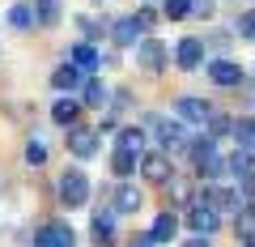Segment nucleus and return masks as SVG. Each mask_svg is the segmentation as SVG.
I'll return each mask as SVG.
<instances>
[{"mask_svg": "<svg viewBox=\"0 0 255 247\" xmlns=\"http://www.w3.org/2000/svg\"><path fill=\"white\" fill-rule=\"evenodd\" d=\"M55 188H60L55 196H60V205H64L68 213L81 209V205H90V179H85V171H77V166H73V171H64Z\"/></svg>", "mask_w": 255, "mask_h": 247, "instance_id": "1", "label": "nucleus"}, {"mask_svg": "<svg viewBox=\"0 0 255 247\" xmlns=\"http://www.w3.org/2000/svg\"><path fill=\"white\" fill-rule=\"evenodd\" d=\"M191 166H196V175H200V179H217V175L226 171V158L213 149L209 137H200V141H191Z\"/></svg>", "mask_w": 255, "mask_h": 247, "instance_id": "2", "label": "nucleus"}, {"mask_svg": "<svg viewBox=\"0 0 255 247\" xmlns=\"http://www.w3.org/2000/svg\"><path fill=\"white\" fill-rule=\"evenodd\" d=\"M200 205H209L217 218H238V209H243V196L234 192V188H221V183H209L200 192Z\"/></svg>", "mask_w": 255, "mask_h": 247, "instance_id": "3", "label": "nucleus"}, {"mask_svg": "<svg viewBox=\"0 0 255 247\" xmlns=\"http://www.w3.org/2000/svg\"><path fill=\"white\" fill-rule=\"evenodd\" d=\"M140 179L145 183H170V175H174V162H170V154H140Z\"/></svg>", "mask_w": 255, "mask_h": 247, "instance_id": "4", "label": "nucleus"}, {"mask_svg": "<svg viewBox=\"0 0 255 247\" xmlns=\"http://www.w3.org/2000/svg\"><path fill=\"white\" fill-rule=\"evenodd\" d=\"M98 145H102V137H98V128H68V154L73 158H94L98 154Z\"/></svg>", "mask_w": 255, "mask_h": 247, "instance_id": "5", "label": "nucleus"}, {"mask_svg": "<svg viewBox=\"0 0 255 247\" xmlns=\"http://www.w3.org/2000/svg\"><path fill=\"white\" fill-rule=\"evenodd\" d=\"M73 243H77V235H73L68 222H47L34 235V247H73Z\"/></svg>", "mask_w": 255, "mask_h": 247, "instance_id": "6", "label": "nucleus"}, {"mask_svg": "<svg viewBox=\"0 0 255 247\" xmlns=\"http://www.w3.org/2000/svg\"><path fill=\"white\" fill-rule=\"evenodd\" d=\"M174 115H179L183 124H200V128H204V124H209V115H213V107H209L204 98H191V94H187V98L174 102Z\"/></svg>", "mask_w": 255, "mask_h": 247, "instance_id": "7", "label": "nucleus"}, {"mask_svg": "<svg viewBox=\"0 0 255 247\" xmlns=\"http://www.w3.org/2000/svg\"><path fill=\"white\" fill-rule=\"evenodd\" d=\"M149 128H153V137L162 141V154H170V149H179V145H183V124H170V119L149 115Z\"/></svg>", "mask_w": 255, "mask_h": 247, "instance_id": "8", "label": "nucleus"}, {"mask_svg": "<svg viewBox=\"0 0 255 247\" xmlns=\"http://www.w3.org/2000/svg\"><path fill=\"white\" fill-rule=\"evenodd\" d=\"M187 226L196 230V235H204V239H209L213 230H221V218L209 209V205H200V201H196V205L187 209Z\"/></svg>", "mask_w": 255, "mask_h": 247, "instance_id": "9", "label": "nucleus"}, {"mask_svg": "<svg viewBox=\"0 0 255 247\" xmlns=\"http://www.w3.org/2000/svg\"><path fill=\"white\" fill-rule=\"evenodd\" d=\"M200 60H204V43H200V38H191V34L179 38V47H174V64L191 73V68H200Z\"/></svg>", "mask_w": 255, "mask_h": 247, "instance_id": "10", "label": "nucleus"}, {"mask_svg": "<svg viewBox=\"0 0 255 247\" xmlns=\"http://www.w3.org/2000/svg\"><path fill=\"white\" fill-rule=\"evenodd\" d=\"M98 60H102V51L94 43H73V47H68V64H73L77 73H94Z\"/></svg>", "mask_w": 255, "mask_h": 247, "instance_id": "11", "label": "nucleus"}, {"mask_svg": "<svg viewBox=\"0 0 255 247\" xmlns=\"http://www.w3.org/2000/svg\"><path fill=\"white\" fill-rule=\"evenodd\" d=\"M136 60H140V68L157 73V68L166 64V47L157 43V38H140V43H136Z\"/></svg>", "mask_w": 255, "mask_h": 247, "instance_id": "12", "label": "nucleus"}, {"mask_svg": "<svg viewBox=\"0 0 255 247\" xmlns=\"http://www.w3.org/2000/svg\"><path fill=\"white\" fill-rule=\"evenodd\" d=\"M140 34H145V30L136 26V17H115V21H111V38H115L119 47H136Z\"/></svg>", "mask_w": 255, "mask_h": 247, "instance_id": "13", "label": "nucleus"}, {"mask_svg": "<svg viewBox=\"0 0 255 247\" xmlns=\"http://www.w3.org/2000/svg\"><path fill=\"white\" fill-rule=\"evenodd\" d=\"M90 239H94L98 247H111V239H115V209H98V213H94Z\"/></svg>", "mask_w": 255, "mask_h": 247, "instance_id": "14", "label": "nucleus"}, {"mask_svg": "<svg viewBox=\"0 0 255 247\" xmlns=\"http://www.w3.org/2000/svg\"><path fill=\"white\" fill-rule=\"evenodd\" d=\"M77 115H81V102L77 98H55L51 102V119L60 128H77Z\"/></svg>", "mask_w": 255, "mask_h": 247, "instance_id": "15", "label": "nucleus"}, {"mask_svg": "<svg viewBox=\"0 0 255 247\" xmlns=\"http://www.w3.org/2000/svg\"><path fill=\"white\" fill-rule=\"evenodd\" d=\"M140 149H145V132H140V128H119L115 132V154L140 158Z\"/></svg>", "mask_w": 255, "mask_h": 247, "instance_id": "16", "label": "nucleus"}, {"mask_svg": "<svg viewBox=\"0 0 255 247\" xmlns=\"http://www.w3.org/2000/svg\"><path fill=\"white\" fill-rule=\"evenodd\" d=\"M209 77H213V85H238V81H243V68H238L234 60H213Z\"/></svg>", "mask_w": 255, "mask_h": 247, "instance_id": "17", "label": "nucleus"}, {"mask_svg": "<svg viewBox=\"0 0 255 247\" xmlns=\"http://www.w3.org/2000/svg\"><path fill=\"white\" fill-rule=\"evenodd\" d=\"M111 209H115V213H136L140 209V192L132 188V183H119L115 196H111Z\"/></svg>", "mask_w": 255, "mask_h": 247, "instance_id": "18", "label": "nucleus"}, {"mask_svg": "<svg viewBox=\"0 0 255 247\" xmlns=\"http://www.w3.org/2000/svg\"><path fill=\"white\" fill-rule=\"evenodd\" d=\"M51 90H60L64 98H68L73 90H81V73H77L73 64H60V68L51 73Z\"/></svg>", "mask_w": 255, "mask_h": 247, "instance_id": "19", "label": "nucleus"}, {"mask_svg": "<svg viewBox=\"0 0 255 247\" xmlns=\"http://www.w3.org/2000/svg\"><path fill=\"white\" fill-rule=\"evenodd\" d=\"M174 235H179V218H174V213H157V222L149 226V239H153V243H170Z\"/></svg>", "mask_w": 255, "mask_h": 247, "instance_id": "20", "label": "nucleus"}, {"mask_svg": "<svg viewBox=\"0 0 255 247\" xmlns=\"http://www.w3.org/2000/svg\"><path fill=\"white\" fill-rule=\"evenodd\" d=\"M226 171H234L238 179H247V175H255V149H234L226 162Z\"/></svg>", "mask_w": 255, "mask_h": 247, "instance_id": "21", "label": "nucleus"}, {"mask_svg": "<svg viewBox=\"0 0 255 247\" xmlns=\"http://www.w3.org/2000/svg\"><path fill=\"white\" fill-rule=\"evenodd\" d=\"M64 13V0H34V21L38 26H55Z\"/></svg>", "mask_w": 255, "mask_h": 247, "instance_id": "22", "label": "nucleus"}, {"mask_svg": "<svg viewBox=\"0 0 255 247\" xmlns=\"http://www.w3.org/2000/svg\"><path fill=\"white\" fill-rule=\"evenodd\" d=\"M81 90H85L81 94V107H107V102H111V90L102 81H85Z\"/></svg>", "mask_w": 255, "mask_h": 247, "instance_id": "23", "label": "nucleus"}, {"mask_svg": "<svg viewBox=\"0 0 255 247\" xmlns=\"http://www.w3.org/2000/svg\"><path fill=\"white\" fill-rule=\"evenodd\" d=\"M204 137L217 141V137H234V119L230 115H209V128H204Z\"/></svg>", "mask_w": 255, "mask_h": 247, "instance_id": "24", "label": "nucleus"}, {"mask_svg": "<svg viewBox=\"0 0 255 247\" xmlns=\"http://www.w3.org/2000/svg\"><path fill=\"white\" fill-rule=\"evenodd\" d=\"M77 26H81V43H98L102 34H107V21H94V17H77Z\"/></svg>", "mask_w": 255, "mask_h": 247, "instance_id": "25", "label": "nucleus"}, {"mask_svg": "<svg viewBox=\"0 0 255 247\" xmlns=\"http://www.w3.org/2000/svg\"><path fill=\"white\" fill-rule=\"evenodd\" d=\"M136 166H140V158H132V154H111V171H115L119 179L136 175Z\"/></svg>", "mask_w": 255, "mask_h": 247, "instance_id": "26", "label": "nucleus"}, {"mask_svg": "<svg viewBox=\"0 0 255 247\" xmlns=\"http://www.w3.org/2000/svg\"><path fill=\"white\" fill-rule=\"evenodd\" d=\"M9 26L13 30H30L34 26V9H30V4H13L9 9Z\"/></svg>", "mask_w": 255, "mask_h": 247, "instance_id": "27", "label": "nucleus"}, {"mask_svg": "<svg viewBox=\"0 0 255 247\" xmlns=\"http://www.w3.org/2000/svg\"><path fill=\"white\" fill-rule=\"evenodd\" d=\"M162 13H166L170 21H183V17L191 13V0H162Z\"/></svg>", "mask_w": 255, "mask_h": 247, "instance_id": "28", "label": "nucleus"}, {"mask_svg": "<svg viewBox=\"0 0 255 247\" xmlns=\"http://www.w3.org/2000/svg\"><path fill=\"white\" fill-rule=\"evenodd\" d=\"M47 162V145L43 141H26V166H43Z\"/></svg>", "mask_w": 255, "mask_h": 247, "instance_id": "29", "label": "nucleus"}, {"mask_svg": "<svg viewBox=\"0 0 255 247\" xmlns=\"http://www.w3.org/2000/svg\"><path fill=\"white\" fill-rule=\"evenodd\" d=\"M238 34H243V38H255V13H243V17H238Z\"/></svg>", "mask_w": 255, "mask_h": 247, "instance_id": "30", "label": "nucleus"}, {"mask_svg": "<svg viewBox=\"0 0 255 247\" xmlns=\"http://www.w3.org/2000/svg\"><path fill=\"white\" fill-rule=\"evenodd\" d=\"M136 26H140V30H153V26H157V13H153V9H140V13H136Z\"/></svg>", "mask_w": 255, "mask_h": 247, "instance_id": "31", "label": "nucleus"}, {"mask_svg": "<svg viewBox=\"0 0 255 247\" xmlns=\"http://www.w3.org/2000/svg\"><path fill=\"white\" fill-rule=\"evenodd\" d=\"M191 13L196 17H213V0H191Z\"/></svg>", "mask_w": 255, "mask_h": 247, "instance_id": "32", "label": "nucleus"}, {"mask_svg": "<svg viewBox=\"0 0 255 247\" xmlns=\"http://www.w3.org/2000/svg\"><path fill=\"white\" fill-rule=\"evenodd\" d=\"M128 247H157V243L149 239V230H145V235H132V239H128Z\"/></svg>", "mask_w": 255, "mask_h": 247, "instance_id": "33", "label": "nucleus"}, {"mask_svg": "<svg viewBox=\"0 0 255 247\" xmlns=\"http://www.w3.org/2000/svg\"><path fill=\"white\" fill-rule=\"evenodd\" d=\"M183 247H209V239H204V235H191V239H187Z\"/></svg>", "mask_w": 255, "mask_h": 247, "instance_id": "34", "label": "nucleus"}, {"mask_svg": "<svg viewBox=\"0 0 255 247\" xmlns=\"http://www.w3.org/2000/svg\"><path fill=\"white\" fill-rule=\"evenodd\" d=\"M247 247H255V239H251V243H247Z\"/></svg>", "mask_w": 255, "mask_h": 247, "instance_id": "35", "label": "nucleus"}]
</instances>
